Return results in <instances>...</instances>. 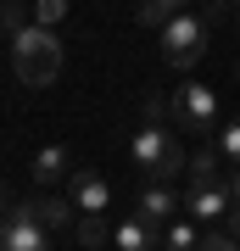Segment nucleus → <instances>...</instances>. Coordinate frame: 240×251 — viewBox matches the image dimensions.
<instances>
[{
    "label": "nucleus",
    "mask_w": 240,
    "mask_h": 251,
    "mask_svg": "<svg viewBox=\"0 0 240 251\" xmlns=\"http://www.w3.org/2000/svg\"><path fill=\"white\" fill-rule=\"evenodd\" d=\"M6 45H11V73H17V84H28V90L56 84V73H62V62H67L56 28H39V23H28L23 34H11Z\"/></svg>",
    "instance_id": "obj_1"
},
{
    "label": "nucleus",
    "mask_w": 240,
    "mask_h": 251,
    "mask_svg": "<svg viewBox=\"0 0 240 251\" xmlns=\"http://www.w3.org/2000/svg\"><path fill=\"white\" fill-rule=\"evenodd\" d=\"M129 162H134V173H140L145 184H173L179 173H190V156H185V145H179L162 123H140L134 128V140H129Z\"/></svg>",
    "instance_id": "obj_2"
},
{
    "label": "nucleus",
    "mask_w": 240,
    "mask_h": 251,
    "mask_svg": "<svg viewBox=\"0 0 240 251\" xmlns=\"http://www.w3.org/2000/svg\"><path fill=\"white\" fill-rule=\"evenodd\" d=\"M162 39V62L168 67H196L207 56V39H213V17L207 11H179L168 28H157Z\"/></svg>",
    "instance_id": "obj_3"
},
{
    "label": "nucleus",
    "mask_w": 240,
    "mask_h": 251,
    "mask_svg": "<svg viewBox=\"0 0 240 251\" xmlns=\"http://www.w3.org/2000/svg\"><path fill=\"white\" fill-rule=\"evenodd\" d=\"M0 251H51V229L39 224L34 201H11V206H6V234H0Z\"/></svg>",
    "instance_id": "obj_4"
},
{
    "label": "nucleus",
    "mask_w": 240,
    "mask_h": 251,
    "mask_svg": "<svg viewBox=\"0 0 240 251\" xmlns=\"http://www.w3.org/2000/svg\"><path fill=\"white\" fill-rule=\"evenodd\" d=\"M173 123L190 128V134H213V123H218V95H213V84H179V95H173Z\"/></svg>",
    "instance_id": "obj_5"
},
{
    "label": "nucleus",
    "mask_w": 240,
    "mask_h": 251,
    "mask_svg": "<svg viewBox=\"0 0 240 251\" xmlns=\"http://www.w3.org/2000/svg\"><path fill=\"white\" fill-rule=\"evenodd\" d=\"M67 201L79 206L84 218H107V206H112V184H107V173L79 168V173L67 179Z\"/></svg>",
    "instance_id": "obj_6"
},
{
    "label": "nucleus",
    "mask_w": 240,
    "mask_h": 251,
    "mask_svg": "<svg viewBox=\"0 0 240 251\" xmlns=\"http://www.w3.org/2000/svg\"><path fill=\"white\" fill-rule=\"evenodd\" d=\"M185 212L190 218H207V224H218V218H223V224H229V212H235V196H229V184H190L185 190Z\"/></svg>",
    "instance_id": "obj_7"
},
{
    "label": "nucleus",
    "mask_w": 240,
    "mask_h": 251,
    "mask_svg": "<svg viewBox=\"0 0 240 251\" xmlns=\"http://www.w3.org/2000/svg\"><path fill=\"white\" fill-rule=\"evenodd\" d=\"M112 251H162V224H151L145 212L112 224Z\"/></svg>",
    "instance_id": "obj_8"
},
{
    "label": "nucleus",
    "mask_w": 240,
    "mask_h": 251,
    "mask_svg": "<svg viewBox=\"0 0 240 251\" xmlns=\"http://www.w3.org/2000/svg\"><path fill=\"white\" fill-rule=\"evenodd\" d=\"M28 173H34V184L45 190V184H62V179H73V151L67 145H45V151H34V162H28Z\"/></svg>",
    "instance_id": "obj_9"
},
{
    "label": "nucleus",
    "mask_w": 240,
    "mask_h": 251,
    "mask_svg": "<svg viewBox=\"0 0 240 251\" xmlns=\"http://www.w3.org/2000/svg\"><path fill=\"white\" fill-rule=\"evenodd\" d=\"M179 206H185V196H179V190L173 184H145L140 190V201H134V212H145V218H151V224H168V218L179 212Z\"/></svg>",
    "instance_id": "obj_10"
},
{
    "label": "nucleus",
    "mask_w": 240,
    "mask_h": 251,
    "mask_svg": "<svg viewBox=\"0 0 240 251\" xmlns=\"http://www.w3.org/2000/svg\"><path fill=\"white\" fill-rule=\"evenodd\" d=\"M34 212H39V224L51 229V234H62V229L79 224V206H73V201H56V196H39V201H34Z\"/></svg>",
    "instance_id": "obj_11"
},
{
    "label": "nucleus",
    "mask_w": 240,
    "mask_h": 251,
    "mask_svg": "<svg viewBox=\"0 0 240 251\" xmlns=\"http://www.w3.org/2000/svg\"><path fill=\"white\" fill-rule=\"evenodd\" d=\"M218 179H229V173H223V151L218 145H201V151L190 156V184H218Z\"/></svg>",
    "instance_id": "obj_12"
},
{
    "label": "nucleus",
    "mask_w": 240,
    "mask_h": 251,
    "mask_svg": "<svg viewBox=\"0 0 240 251\" xmlns=\"http://www.w3.org/2000/svg\"><path fill=\"white\" fill-rule=\"evenodd\" d=\"M162 251H201V229H196V218H173V224L162 229Z\"/></svg>",
    "instance_id": "obj_13"
},
{
    "label": "nucleus",
    "mask_w": 240,
    "mask_h": 251,
    "mask_svg": "<svg viewBox=\"0 0 240 251\" xmlns=\"http://www.w3.org/2000/svg\"><path fill=\"white\" fill-rule=\"evenodd\" d=\"M79 240H84L89 251H101V246L112 240V224H107V218H84V212H79Z\"/></svg>",
    "instance_id": "obj_14"
},
{
    "label": "nucleus",
    "mask_w": 240,
    "mask_h": 251,
    "mask_svg": "<svg viewBox=\"0 0 240 251\" xmlns=\"http://www.w3.org/2000/svg\"><path fill=\"white\" fill-rule=\"evenodd\" d=\"M218 151H223L229 168H240V117H229V123L218 128Z\"/></svg>",
    "instance_id": "obj_15"
},
{
    "label": "nucleus",
    "mask_w": 240,
    "mask_h": 251,
    "mask_svg": "<svg viewBox=\"0 0 240 251\" xmlns=\"http://www.w3.org/2000/svg\"><path fill=\"white\" fill-rule=\"evenodd\" d=\"M62 17H67V0H34V23L39 28H56Z\"/></svg>",
    "instance_id": "obj_16"
},
{
    "label": "nucleus",
    "mask_w": 240,
    "mask_h": 251,
    "mask_svg": "<svg viewBox=\"0 0 240 251\" xmlns=\"http://www.w3.org/2000/svg\"><path fill=\"white\" fill-rule=\"evenodd\" d=\"M201 251H240V240L229 229H213V234H201Z\"/></svg>",
    "instance_id": "obj_17"
},
{
    "label": "nucleus",
    "mask_w": 240,
    "mask_h": 251,
    "mask_svg": "<svg viewBox=\"0 0 240 251\" xmlns=\"http://www.w3.org/2000/svg\"><path fill=\"white\" fill-rule=\"evenodd\" d=\"M223 184H229V196H235V206H240V168H229V179H223Z\"/></svg>",
    "instance_id": "obj_18"
},
{
    "label": "nucleus",
    "mask_w": 240,
    "mask_h": 251,
    "mask_svg": "<svg viewBox=\"0 0 240 251\" xmlns=\"http://www.w3.org/2000/svg\"><path fill=\"white\" fill-rule=\"evenodd\" d=\"M229 234H235V240H240V206H235V212H229Z\"/></svg>",
    "instance_id": "obj_19"
},
{
    "label": "nucleus",
    "mask_w": 240,
    "mask_h": 251,
    "mask_svg": "<svg viewBox=\"0 0 240 251\" xmlns=\"http://www.w3.org/2000/svg\"><path fill=\"white\" fill-rule=\"evenodd\" d=\"M168 6H173V11H179V6H196V0H168Z\"/></svg>",
    "instance_id": "obj_20"
},
{
    "label": "nucleus",
    "mask_w": 240,
    "mask_h": 251,
    "mask_svg": "<svg viewBox=\"0 0 240 251\" xmlns=\"http://www.w3.org/2000/svg\"><path fill=\"white\" fill-rule=\"evenodd\" d=\"M229 6H240V0H229Z\"/></svg>",
    "instance_id": "obj_21"
},
{
    "label": "nucleus",
    "mask_w": 240,
    "mask_h": 251,
    "mask_svg": "<svg viewBox=\"0 0 240 251\" xmlns=\"http://www.w3.org/2000/svg\"><path fill=\"white\" fill-rule=\"evenodd\" d=\"M235 78H240V67H235Z\"/></svg>",
    "instance_id": "obj_22"
},
{
    "label": "nucleus",
    "mask_w": 240,
    "mask_h": 251,
    "mask_svg": "<svg viewBox=\"0 0 240 251\" xmlns=\"http://www.w3.org/2000/svg\"><path fill=\"white\" fill-rule=\"evenodd\" d=\"M235 23H240V17H235Z\"/></svg>",
    "instance_id": "obj_23"
}]
</instances>
